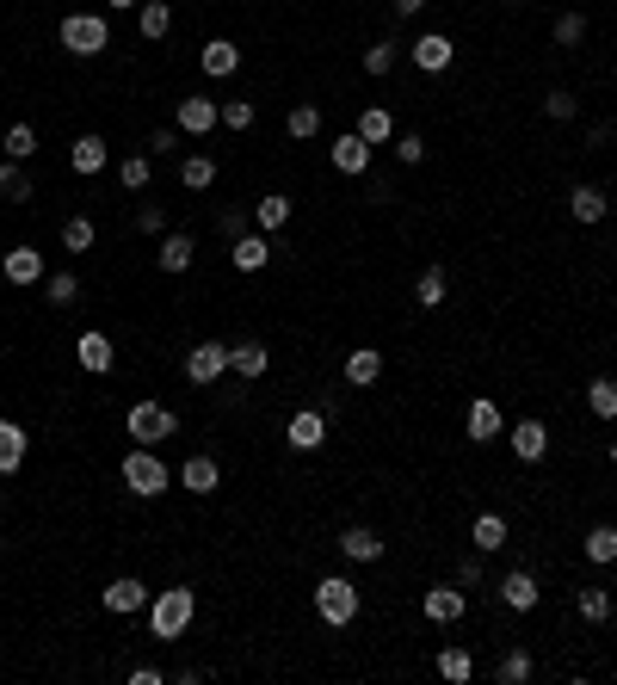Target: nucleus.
I'll return each mask as SVG.
<instances>
[{
  "instance_id": "1",
  "label": "nucleus",
  "mask_w": 617,
  "mask_h": 685,
  "mask_svg": "<svg viewBox=\"0 0 617 685\" xmlns=\"http://www.w3.org/2000/svg\"><path fill=\"white\" fill-rule=\"evenodd\" d=\"M192 618H198V593H192V587H167V593L149 599V630H155V642L186 636Z\"/></svg>"
},
{
  "instance_id": "2",
  "label": "nucleus",
  "mask_w": 617,
  "mask_h": 685,
  "mask_svg": "<svg viewBox=\"0 0 617 685\" xmlns=\"http://www.w3.org/2000/svg\"><path fill=\"white\" fill-rule=\"evenodd\" d=\"M118 476H124V488H130V494H142V500L167 494V482H173V470L161 463V451H155V445H130V451H124V463H118Z\"/></svg>"
},
{
  "instance_id": "3",
  "label": "nucleus",
  "mask_w": 617,
  "mask_h": 685,
  "mask_svg": "<svg viewBox=\"0 0 617 685\" xmlns=\"http://www.w3.org/2000/svg\"><path fill=\"white\" fill-rule=\"evenodd\" d=\"M62 50L68 56H105L112 50V19L105 13H62Z\"/></svg>"
},
{
  "instance_id": "4",
  "label": "nucleus",
  "mask_w": 617,
  "mask_h": 685,
  "mask_svg": "<svg viewBox=\"0 0 617 685\" xmlns=\"http://www.w3.org/2000/svg\"><path fill=\"white\" fill-rule=\"evenodd\" d=\"M315 618H321V624H334V630H346V624L358 618V587L346 581V574H328V581H315Z\"/></svg>"
},
{
  "instance_id": "5",
  "label": "nucleus",
  "mask_w": 617,
  "mask_h": 685,
  "mask_svg": "<svg viewBox=\"0 0 617 685\" xmlns=\"http://www.w3.org/2000/svg\"><path fill=\"white\" fill-rule=\"evenodd\" d=\"M124 426H130L136 445H167L173 432H179V414H173L167 402H136V408L124 414Z\"/></svg>"
},
{
  "instance_id": "6",
  "label": "nucleus",
  "mask_w": 617,
  "mask_h": 685,
  "mask_svg": "<svg viewBox=\"0 0 617 685\" xmlns=\"http://www.w3.org/2000/svg\"><path fill=\"white\" fill-rule=\"evenodd\" d=\"M186 377H192L198 389L223 383V377H229V346H223V340H204V346H192V352H186Z\"/></svg>"
},
{
  "instance_id": "7",
  "label": "nucleus",
  "mask_w": 617,
  "mask_h": 685,
  "mask_svg": "<svg viewBox=\"0 0 617 685\" xmlns=\"http://www.w3.org/2000/svg\"><path fill=\"white\" fill-rule=\"evenodd\" d=\"M284 445L290 451H321L328 445V408H297L284 426Z\"/></svg>"
},
{
  "instance_id": "8",
  "label": "nucleus",
  "mask_w": 617,
  "mask_h": 685,
  "mask_svg": "<svg viewBox=\"0 0 617 685\" xmlns=\"http://www.w3.org/2000/svg\"><path fill=\"white\" fill-rule=\"evenodd\" d=\"M173 124L186 130V136H210L216 124H223V105H216L210 93H186V99H179V112H173Z\"/></svg>"
},
{
  "instance_id": "9",
  "label": "nucleus",
  "mask_w": 617,
  "mask_h": 685,
  "mask_svg": "<svg viewBox=\"0 0 617 685\" xmlns=\"http://www.w3.org/2000/svg\"><path fill=\"white\" fill-rule=\"evenodd\" d=\"M99 599H105V611H112V618H136V611H149V599H155V593L142 587L136 574H118V581L105 587Z\"/></svg>"
},
{
  "instance_id": "10",
  "label": "nucleus",
  "mask_w": 617,
  "mask_h": 685,
  "mask_svg": "<svg viewBox=\"0 0 617 685\" xmlns=\"http://www.w3.org/2000/svg\"><path fill=\"white\" fill-rule=\"evenodd\" d=\"M408 56H414L420 75H445V68L457 62V44L445 38V31H426V38H414V44H408Z\"/></svg>"
},
{
  "instance_id": "11",
  "label": "nucleus",
  "mask_w": 617,
  "mask_h": 685,
  "mask_svg": "<svg viewBox=\"0 0 617 685\" xmlns=\"http://www.w3.org/2000/svg\"><path fill=\"white\" fill-rule=\"evenodd\" d=\"M420 605H426V618H432V624H457L463 611H469V593H463L457 581H439V587H426Z\"/></svg>"
},
{
  "instance_id": "12",
  "label": "nucleus",
  "mask_w": 617,
  "mask_h": 685,
  "mask_svg": "<svg viewBox=\"0 0 617 685\" xmlns=\"http://www.w3.org/2000/svg\"><path fill=\"white\" fill-rule=\"evenodd\" d=\"M328 161H334V173H371V142L358 136V130H346V136H334V149H328Z\"/></svg>"
},
{
  "instance_id": "13",
  "label": "nucleus",
  "mask_w": 617,
  "mask_h": 685,
  "mask_svg": "<svg viewBox=\"0 0 617 685\" xmlns=\"http://www.w3.org/2000/svg\"><path fill=\"white\" fill-rule=\"evenodd\" d=\"M75 358H81V371L105 377V371L118 365V346H112V334H99V328H87V334L75 340Z\"/></svg>"
},
{
  "instance_id": "14",
  "label": "nucleus",
  "mask_w": 617,
  "mask_h": 685,
  "mask_svg": "<svg viewBox=\"0 0 617 685\" xmlns=\"http://www.w3.org/2000/svg\"><path fill=\"white\" fill-rule=\"evenodd\" d=\"M179 488H186V494H216V488H223V463H216V457H186V463H179Z\"/></svg>"
},
{
  "instance_id": "15",
  "label": "nucleus",
  "mask_w": 617,
  "mask_h": 685,
  "mask_svg": "<svg viewBox=\"0 0 617 685\" xmlns=\"http://www.w3.org/2000/svg\"><path fill=\"white\" fill-rule=\"evenodd\" d=\"M229 371H235L241 383H260V377L272 371V346H260V340H241V346H229Z\"/></svg>"
},
{
  "instance_id": "16",
  "label": "nucleus",
  "mask_w": 617,
  "mask_h": 685,
  "mask_svg": "<svg viewBox=\"0 0 617 685\" xmlns=\"http://www.w3.org/2000/svg\"><path fill=\"white\" fill-rule=\"evenodd\" d=\"M506 445H513L519 463H543V451H550V426H543V420H519L513 432H506Z\"/></svg>"
},
{
  "instance_id": "17",
  "label": "nucleus",
  "mask_w": 617,
  "mask_h": 685,
  "mask_svg": "<svg viewBox=\"0 0 617 685\" xmlns=\"http://www.w3.org/2000/svg\"><path fill=\"white\" fill-rule=\"evenodd\" d=\"M229 260H235V272H266V266H272V241H266L260 229H247V235H235Z\"/></svg>"
},
{
  "instance_id": "18",
  "label": "nucleus",
  "mask_w": 617,
  "mask_h": 685,
  "mask_svg": "<svg viewBox=\"0 0 617 685\" xmlns=\"http://www.w3.org/2000/svg\"><path fill=\"white\" fill-rule=\"evenodd\" d=\"M198 68H204L210 81H229L235 68H241V44H229V38H210V44L198 50Z\"/></svg>"
},
{
  "instance_id": "19",
  "label": "nucleus",
  "mask_w": 617,
  "mask_h": 685,
  "mask_svg": "<svg viewBox=\"0 0 617 685\" xmlns=\"http://www.w3.org/2000/svg\"><path fill=\"white\" fill-rule=\"evenodd\" d=\"M537 574L531 568H513V574H506V581H500V605L506 611H537Z\"/></svg>"
},
{
  "instance_id": "20",
  "label": "nucleus",
  "mask_w": 617,
  "mask_h": 685,
  "mask_svg": "<svg viewBox=\"0 0 617 685\" xmlns=\"http://www.w3.org/2000/svg\"><path fill=\"white\" fill-rule=\"evenodd\" d=\"M105 161H112V149H105V136H75V149H68V167H75L81 179H93V173H105Z\"/></svg>"
},
{
  "instance_id": "21",
  "label": "nucleus",
  "mask_w": 617,
  "mask_h": 685,
  "mask_svg": "<svg viewBox=\"0 0 617 685\" xmlns=\"http://www.w3.org/2000/svg\"><path fill=\"white\" fill-rule=\"evenodd\" d=\"M500 408L488 402V395H476V402H469V414H463V432H469V439H476V445H488V439H500Z\"/></svg>"
},
{
  "instance_id": "22",
  "label": "nucleus",
  "mask_w": 617,
  "mask_h": 685,
  "mask_svg": "<svg viewBox=\"0 0 617 685\" xmlns=\"http://www.w3.org/2000/svg\"><path fill=\"white\" fill-rule=\"evenodd\" d=\"M377 377H383V352H377V346H352V352H346V383H352V389H371Z\"/></svg>"
},
{
  "instance_id": "23",
  "label": "nucleus",
  "mask_w": 617,
  "mask_h": 685,
  "mask_svg": "<svg viewBox=\"0 0 617 685\" xmlns=\"http://www.w3.org/2000/svg\"><path fill=\"white\" fill-rule=\"evenodd\" d=\"M340 556H346V562H377V556H383V537H377L371 525H346V531H340Z\"/></svg>"
},
{
  "instance_id": "24",
  "label": "nucleus",
  "mask_w": 617,
  "mask_h": 685,
  "mask_svg": "<svg viewBox=\"0 0 617 685\" xmlns=\"http://www.w3.org/2000/svg\"><path fill=\"white\" fill-rule=\"evenodd\" d=\"M192 260H198V241L179 235V229H167V235H161V272L179 278V272H192Z\"/></svg>"
},
{
  "instance_id": "25",
  "label": "nucleus",
  "mask_w": 617,
  "mask_h": 685,
  "mask_svg": "<svg viewBox=\"0 0 617 685\" xmlns=\"http://www.w3.org/2000/svg\"><path fill=\"white\" fill-rule=\"evenodd\" d=\"M0 272H7V284H44V254L38 247H13V254L0 260Z\"/></svg>"
},
{
  "instance_id": "26",
  "label": "nucleus",
  "mask_w": 617,
  "mask_h": 685,
  "mask_svg": "<svg viewBox=\"0 0 617 685\" xmlns=\"http://www.w3.org/2000/svg\"><path fill=\"white\" fill-rule=\"evenodd\" d=\"M568 210H574V223H605L611 198H605V186H574L568 192Z\"/></svg>"
},
{
  "instance_id": "27",
  "label": "nucleus",
  "mask_w": 617,
  "mask_h": 685,
  "mask_svg": "<svg viewBox=\"0 0 617 685\" xmlns=\"http://www.w3.org/2000/svg\"><path fill=\"white\" fill-rule=\"evenodd\" d=\"M25 451H31L25 426H19V420H0V476H13L19 463H25Z\"/></svg>"
},
{
  "instance_id": "28",
  "label": "nucleus",
  "mask_w": 617,
  "mask_h": 685,
  "mask_svg": "<svg viewBox=\"0 0 617 685\" xmlns=\"http://www.w3.org/2000/svg\"><path fill=\"white\" fill-rule=\"evenodd\" d=\"M136 31L149 44H161L167 31H173V7H167V0H142V7H136Z\"/></svg>"
},
{
  "instance_id": "29",
  "label": "nucleus",
  "mask_w": 617,
  "mask_h": 685,
  "mask_svg": "<svg viewBox=\"0 0 617 685\" xmlns=\"http://www.w3.org/2000/svg\"><path fill=\"white\" fill-rule=\"evenodd\" d=\"M290 210H297V204H290L284 192H266L260 204H253V223H260V235H278L290 223Z\"/></svg>"
},
{
  "instance_id": "30",
  "label": "nucleus",
  "mask_w": 617,
  "mask_h": 685,
  "mask_svg": "<svg viewBox=\"0 0 617 685\" xmlns=\"http://www.w3.org/2000/svg\"><path fill=\"white\" fill-rule=\"evenodd\" d=\"M358 136H365L371 149L377 142H395V112L389 105H365V112H358Z\"/></svg>"
},
{
  "instance_id": "31",
  "label": "nucleus",
  "mask_w": 617,
  "mask_h": 685,
  "mask_svg": "<svg viewBox=\"0 0 617 685\" xmlns=\"http://www.w3.org/2000/svg\"><path fill=\"white\" fill-rule=\"evenodd\" d=\"M0 198H13V204H31V198H38V186H31L25 161H0Z\"/></svg>"
},
{
  "instance_id": "32",
  "label": "nucleus",
  "mask_w": 617,
  "mask_h": 685,
  "mask_svg": "<svg viewBox=\"0 0 617 685\" xmlns=\"http://www.w3.org/2000/svg\"><path fill=\"white\" fill-rule=\"evenodd\" d=\"M284 136L290 142H315L321 136V105H290V112H284Z\"/></svg>"
},
{
  "instance_id": "33",
  "label": "nucleus",
  "mask_w": 617,
  "mask_h": 685,
  "mask_svg": "<svg viewBox=\"0 0 617 685\" xmlns=\"http://www.w3.org/2000/svg\"><path fill=\"white\" fill-rule=\"evenodd\" d=\"M179 186H186V192H210L216 186V155H186V161H179Z\"/></svg>"
},
{
  "instance_id": "34",
  "label": "nucleus",
  "mask_w": 617,
  "mask_h": 685,
  "mask_svg": "<svg viewBox=\"0 0 617 685\" xmlns=\"http://www.w3.org/2000/svg\"><path fill=\"white\" fill-rule=\"evenodd\" d=\"M574 611H580V618H587V624H611L617 599H611L605 587H580V593H574Z\"/></svg>"
},
{
  "instance_id": "35",
  "label": "nucleus",
  "mask_w": 617,
  "mask_h": 685,
  "mask_svg": "<svg viewBox=\"0 0 617 685\" xmlns=\"http://www.w3.org/2000/svg\"><path fill=\"white\" fill-rule=\"evenodd\" d=\"M439 679H451V685H469L476 679V655H469V648H439Z\"/></svg>"
},
{
  "instance_id": "36",
  "label": "nucleus",
  "mask_w": 617,
  "mask_h": 685,
  "mask_svg": "<svg viewBox=\"0 0 617 685\" xmlns=\"http://www.w3.org/2000/svg\"><path fill=\"white\" fill-rule=\"evenodd\" d=\"M469 544H476L482 556H494V550H506V519H500V513H482L476 525H469Z\"/></svg>"
},
{
  "instance_id": "37",
  "label": "nucleus",
  "mask_w": 617,
  "mask_h": 685,
  "mask_svg": "<svg viewBox=\"0 0 617 685\" xmlns=\"http://www.w3.org/2000/svg\"><path fill=\"white\" fill-rule=\"evenodd\" d=\"M445 297H451V278H445V266H426V272H420V284H414V303H420V309H439Z\"/></svg>"
},
{
  "instance_id": "38",
  "label": "nucleus",
  "mask_w": 617,
  "mask_h": 685,
  "mask_svg": "<svg viewBox=\"0 0 617 685\" xmlns=\"http://www.w3.org/2000/svg\"><path fill=\"white\" fill-rule=\"evenodd\" d=\"M149 179H155V155H124L118 161V186L124 192H149Z\"/></svg>"
},
{
  "instance_id": "39",
  "label": "nucleus",
  "mask_w": 617,
  "mask_h": 685,
  "mask_svg": "<svg viewBox=\"0 0 617 685\" xmlns=\"http://www.w3.org/2000/svg\"><path fill=\"white\" fill-rule=\"evenodd\" d=\"M531 673H537L531 648H506V655H500V667H494V679H500V685H525Z\"/></svg>"
},
{
  "instance_id": "40",
  "label": "nucleus",
  "mask_w": 617,
  "mask_h": 685,
  "mask_svg": "<svg viewBox=\"0 0 617 685\" xmlns=\"http://www.w3.org/2000/svg\"><path fill=\"white\" fill-rule=\"evenodd\" d=\"M580 550H587V562H617V525H593L587 537H580Z\"/></svg>"
},
{
  "instance_id": "41",
  "label": "nucleus",
  "mask_w": 617,
  "mask_h": 685,
  "mask_svg": "<svg viewBox=\"0 0 617 685\" xmlns=\"http://www.w3.org/2000/svg\"><path fill=\"white\" fill-rule=\"evenodd\" d=\"M38 291H44V303L68 309V303L81 297V278H75V272H44V284H38Z\"/></svg>"
},
{
  "instance_id": "42",
  "label": "nucleus",
  "mask_w": 617,
  "mask_h": 685,
  "mask_svg": "<svg viewBox=\"0 0 617 685\" xmlns=\"http://www.w3.org/2000/svg\"><path fill=\"white\" fill-rule=\"evenodd\" d=\"M93 241H99V229H93V216H68V223H62V247H68V254H87Z\"/></svg>"
},
{
  "instance_id": "43",
  "label": "nucleus",
  "mask_w": 617,
  "mask_h": 685,
  "mask_svg": "<svg viewBox=\"0 0 617 685\" xmlns=\"http://www.w3.org/2000/svg\"><path fill=\"white\" fill-rule=\"evenodd\" d=\"M0 149H7V161H31V155H38V130H31V124H13L7 136H0Z\"/></svg>"
},
{
  "instance_id": "44",
  "label": "nucleus",
  "mask_w": 617,
  "mask_h": 685,
  "mask_svg": "<svg viewBox=\"0 0 617 685\" xmlns=\"http://www.w3.org/2000/svg\"><path fill=\"white\" fill-rule=\"evenodd\" d=\"M587 408H593L599 420H617V383H611V377H593V383H587Z\"/></svg>"
},
{
  "instance_id": "45",
  "label": "nucleus",
  "mask_w": 617,
  "mask_h": 685,
  "mask_svg": "<svg viewBox=\"0 0 617 685\" xmlns=\"http://www.w3.org/2000/svg\"><path fill=\"white\" fill-rule=\"evenodd\" d=\"M580 112V99L568 93V87H550V93H543V118H550V124H568Z\"/></svg>"
},
{
  "instance_id": "46",
  "label": "nucleus",
  "mask_w": 617,
  "mask_h": 685,
  "mask_svg": "<svg viewBox=\"0 0 617 685\" xmlns=\"http://www.w3.org/2000/svg\"><path fill=\"white\" fill-rule=\"evenodd\" d=\"M389 149H395V161H402V167H420V161H426V136H414V130H395V142H389Z\"/></svg>"
},
{
  "instance_id": "47",
  "label": "nucleus",
  "mask_w": 617,
  "mask_h": 685,
  "mask_svg": "<svg viewBox=\"0 0 617 685\" xmlns=\"http://www.w3.org/2000/svg\"><path fill=\"white\" fill-rule=\"evenodd\" d=\"M395 50H402V44H389V38H377V44L365 50V75H389V68H395Z\"/></svg>"
},
{
  "instance_id": "48",
  "label": "nucleus",
  "mask_w": 617,
  "mask_h": 685,
  "mask_svg": "<svg viewBox=\"0 0 617 685\" xmlns=\"http://www.w3.org/2000/svg\"><path fill=\"white\" fill-rule=\"evenodd\" d=\"M580 38H587V19H580V13H556V44L574 50Z\"/></svg>"
},
{
  "instance_id": "49",
  "label": "nucleus",
  "mask_w": 617,
  "mask_h": 685,
  "mask_svg": "<svg viewBox=\"0 0 617 685\" xmlns=\"http://www.w3.org/2000/svg\"><path fill=\"white\" fill-rule=\"evenodd\" d=\"M253 124V99H223V130H247Z\"/></svg>"
},
{
  "instance_id": "50",
  "label": "nucleus",
  "mask_w": 617,
  "mask_h": 685,
  "mask_svg": "<svg viewBox=\"0 0 617 685\" xmlns=\"http://www.w3.org/2000/svg\"><path fill=\"white\" fill-rule=\"evenodd\" d=\"M136 229L142 235H167V210L161 204H136Z\"/></svg>"
},
{
  "instance_id": "51",
  "label": "nucleus",
  "mask_w": 617,
  "mask_h": 685,
  "mask_svg": "<svg viewBox=\"0 0 617 685\" xmlns=\"http://www.w3.org/2000/svg\"><path fill=\"white\" fill-rule=\"evenodd\" d=\"M457 587H463V593H469V587H482V550L457 562Z\"/></svg>"
},
{
  "instance_id": "52",
  "label": "nucleus",
  "mask_w": 617,
  "mask_h": 685,
  "mask_svg": "<svg viewBox=\"0 0 617 685\" xmlns=\"http://www.w3.org/2000/svg\"><path fill=\"white\" fill-rule=\"evenodd\" d=\"M179 136H186L179 124H161V130L149 136V149H155V155H173V149H179Z\"/></svg>"
},
{
  "instance_id": "53",
  "label": "nucleus",
  "mask_w": 617,
  "mask_h": 685,
  "mask_svg": "<svg viewBox=\"0 0 617 685\" xmlns=\"http://www.w3.org/2000/svg\"><path fill=\"white\" fill-rule=\"evenodd\" d=\"M216 229H223L229 241H235V235H247V210H223V216H216Z\"/></svg>"
},
{
  "instance_id": "54",
  "label": "nucleus",
  "mask_w": 617,
  "mask_h": 685,
  "mask_svg": "<svg viewBox=\"0 0 617 685\" xmlns=\"http://www.w3.org/2000/svg\"><path fill=\"white\" fill-rule=\"evenodd\" d=\"M389 7H395V19H420V13H426V0H389Z\"/></svg>"
},
{
  "instance_id": "55",
  "label": "nucleus",
  "mask_w": 617,
  "mask_h": 685,
  "mask_svg": "<svg viewBox=\"0 0 617 685\" xmlns=\"http://www.w3.org/2000/svg\"><path fill=\"white\" fill-rule=\"evenodd\" d=\"M130 685H161V667H130Z\"/></svg>"
},
{
  "instance_id": "56",
  "label": "nucleus",
  "mask_w": 617,
  "mask_h": 685,
  "mask_svg": "<svg viewBox=\"0 0 617 685\" xmlns=\"http://www.w3.org/2000/svg\"><path fill=\"white\" fill-rule=\"evenodd\" d=\"M130 7H142V0H112V13H130Z\"/></svg>"
},
{
  "instance_id": "57",
  "label": "nucleus",
  "mask_w": 617,
  "mask_h": 685,
  "mask_svg": "<svg viewBox=\"0 0 617 685\" xmlns=\"http://www.w3.org/2000/svg\"><path fill=\"white\" fill-rule=\"evenodd\" d=\"M611 470H617V439H611Z\"/></svg>"
},
{
  "instance_id": "58",
  "label": "nucleus",
  "mask_w": 617,
  "mask_h": 685,
  "mask_svg": "<svg viewBox=\"0 0 617 685\" xmlns=\"http://www.w3.org/2000/svg\"><path fill=\"white\" fill-rule=\"evenodd\" d=\"M506 7H519V0H506Z\"/></svg>"
}]
</instances>
